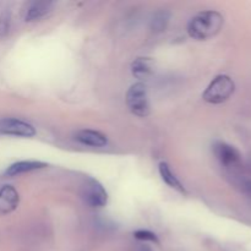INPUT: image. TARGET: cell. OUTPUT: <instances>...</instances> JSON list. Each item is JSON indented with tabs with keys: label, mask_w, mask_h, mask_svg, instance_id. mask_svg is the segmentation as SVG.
I'll list each match as a JSON object with an SVG mask.
<instances>
[{
	"label": "cell",
	"mask_w": 251,
	"mask_h": 251,
	"mask_svg": "<svg viewBox=\"0 0 251 251\" xmlns=\"http://www.w3.org/2000/svg\"><path fill=\"white\" fill-rule=\"evenodd\" d=\"M223 24L225 19L218 11L208 10V11L199 12L189 22L188 33L191 38L205 41L216 36L221 31Z\"/></svg>",
	"instance_id": "obj_1"
},
{
	"label": "cell",
	"mask_w": 251,
	"mask_h": 251,
	"mask_svg": "<svg viewBox=\"0 0 251 251\" xmlns=\"http://www.w3.org/2000/svg\"><path fill=\"white\" fill-rule=\"evenodd\" d=\"M235 83L229 76L218 75L211 81L206 91L203 92V100L211 104H221L230 98L234 93Z\"/></svg>",
	"instance_id": "obj_2"
},
{
	"label": "cell",
	"mask_w": 251,
	"mask_h": 251,
	"mask_svg": "<svg viewBox=\"0 0 251 251\" xmlns=\"http://www.w3.org/2000/svg\"><path fill=\"white\" fill-rule=\"evenodd\" d=\"M126 103L131 113L137 117H147L150 113V104L147 100L146 87L142 83H135L126 93Z\"/></svg>",
	"instance_id": "obj_3"
},
{
	"label": "cell",
	"mask_w": 251,
	"mask_h": 251,
	"mask_svg": "<svg viewBox=\"0 0 251 251\" xmlns=\"http://www.w3.org/2000/svg\"><path fill=\"white\" fill-rule=\"evenodd\" d=\"M82 198L91 207H103L107 203L108 195L102 185L97 180L88 178L83 185Z\"/></svg>",
	"instance_id": "obj_4"
},
{
	"label": "cell",
	"mask_w": 251,
	"mask_h": 251,
	"mask_svg": "<svg viewBox=\"0 0 251 251\" xmlns=\"http://www.w3.org/2000/svg\"><path fill=\"white\" fill-rule=\"evenodd\" d=\"M0 134L21 137H32L36 135V130L28 123L9 118V119L0 120Z\"/></svg>",
	"instance_id": "obj_5"
},
{
	"label": "cell",
	"mask_w": 251,
	"mask_h": 251,
	"mask_svg": "<svg viewBox=\"0 0 251 251\" xmlns=\"http://www.w3.org/2000/svg\"><path fill=\"white\" fill-rule=\"evenodd\" d=\"M19 193L11 185H4L0 188V213L7 215L16 210L19 205Z\"/></svg>",
	"instance_id": "obj_6"
},
{
	"label": "cell",
	"mask_w": 251,
	"mask_h": 251,
	"mask_svg": "<svg viewBox=\"0 0 251 251\" xmlns=\"http://www.w3.org/2000/svg\"><path fill=\"white\" fill-rule=\"evenodd\" d=\"M213 151L221 163L227 167L234 166L240 161V153L238 152V150L225 142H217L213 147Z\"/></svg>",
	"instance_id": "obj_7"
},
{
	"label": "cell",
	"mask_w": 251,
	"mask_h": 251,
	"mask_svg": "<svg viewBox=\"0 0 251 251\" xmlns=\"http://www.w3.org/2000/svg\"><path fill=\"white\" fill-rule=\"evenodd\" d=\"M76 141L85 146L104 147L107 145V137L95 130H80L75 134Z\"/></svg>",
	"instance_id": "obj_8"
},
{
	"label": "cell",
	"mask_w": 251,
	"mask_h": 251,
	"mask_svg": "<svg viewBox=\"0 0 251 251\" xmlns=\"http://www.w3.org/2000/svg\"><path fill=\"white\" fill-rule=\"evenodd\" d=\"M47 167L46 163L43 162H37V161H21L17 162V163L11 164V166L7 168L6 174L7 176H19V174L28 173V172L37 171V169H41Z\"/></svg>",
	"instance_id": "obj_9"
},
{
	"label": "cell",
	"mask_w": 251,
	"mask_h": 251,
	"mask_svg": "<svg viewBox=\"0 0 251 251\" xmlns=\"http://www.w3.org/2000/svg\"><path fill=\"white\" fill-rule=\"evenodd\" d=\"M53 7V2L50 1H36L31 5L26 15L27 21H37L46 16Z\"/></svg>",
	"instance_id": "obj_10"
},
{
	"label": "cell",
	"mask_w": 251,
	"mask_h": 251,
	"mask_svg": "<svg viewBox=\"0 0 251 251\" xmlns=\"http://www.w3.org/2000/svg\"><path fill=\"white\" fill-rule=\"evenodd\" d=\"M159 174H161L162 179H163V181L167 184V185H169L171 188L176 189V190L180 191V193H185V189H184V186L181 185V183L178 180V178L174 176L173 172L171 171V168H169L168 164L163 163V162H162V163H159Z\"/></svg>",
	"instance_id": "obj_11"
},
{
	"label": "cell",
	"mask_w": 251,
	"mask_h": 251,
	"mask_svg": "<svg viewBox=\"0 0 251 251\" xmlns=\"http://www.w3.org/2000/svg\"><path fill=\"white\" fill-rule=\"evenodd\" d=\"M152 61L147 58H139L132 63V74H134L136 77L144 78L151 74L152 71Z\"/></svg>",
	"instance_id": "obj_12"
},
{
	"label": "cell",
	"mask_w": 251,
	"mask_h": 251,
	"mask_svg": "<svg viewBox=\"0 0 251 251\" xmlns=\"http://www.w3.org/2000/svg\"><path fill=\"white\" fill-rule=\"evenodd\" d=\"M169 19H171V14L166 10H162V11H158L153 16L151 21V28L153 29L154 32H162L167 28L168 26Z\"/></svg>",
	"instance_id": "obj_13"
},
{
	"label": "cell",
	"mask_w": 251,
	"mask_h": 251,
	"mask_svg": "<svg viewBox=\"0 0 251 251\" xmlns=\"http://www.w3.org/2000/svg\"><path fill=\"white\" fill-rule=\"evenodd\" d=\"M135 238L139 240H145V242H152V243H158V238L156 234L149 230H137L134 233Z\"/></svg>",
	"instance_id": "obj_14"
},
{
	"label": "cell",
	"mask_w": 251,
	"mask_h": 251,
	"mask_svg": "<svg viewBox=\"0 0 251 251\" xmlns=\"http://www.w3.org/2000/svg\"><path fill=\"white\" fill-rule=\"evenodd\" d=\"M9 31V17L0 19V36H5Z\"/></svg>",
	"instance_id": "obj_15"
},
{
	"label": "cell",
	"mask_w": 251,
	"mask_h": 251,
	"mask_svg": "<svg viewBox=\"0 0 251 251\" xmlns=\"http://www.w3.org/2000/svg\"><path fill=\"white\" fill-rule=\"evenodd\" d=\"M242 186H243V190H244V193L251 196V180L244 181Z\"/></svg>",
	"instance_id": "obj_16"
}]
</instances>
